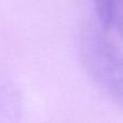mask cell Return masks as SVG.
Instances as JSON below:
<instances>
[{
  "instance_id": "2",
  "label": "cell",
  "mask_w": 123,
  "mask_h": 123,
  "mask_svg": "<svg viewBox=\"0 0 123 123\" xmlns=\"http://www.w3.org/2000/svg\"><path fill=\"white\" fill-rule=\"evenodd\" d=\"M94 6L100 26L123 38V0H94Z\"/></svg>"
},
{
  "instance_id": "1",
  "label": "cell",
  "mask_w": 123,
  "mask_h": 123,
  "mask_svg": "<svg viewBox=\"0 0 123 123\" xmlns=\"http://www.w3.org/2000/svg\"><path fill=\"white\" fill-rule=\"evenodd\" d=\"M81 55L94 82L123 106V56L95 35L84 39Z\"/></svg>"
}]
</instances>
